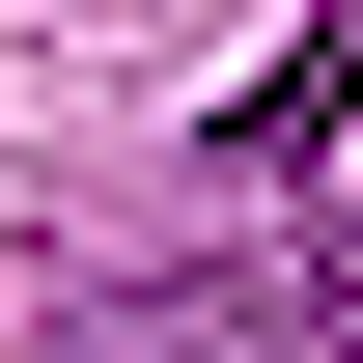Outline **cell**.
Masks as SVG:
<instances>
[{
	"label": "cell",
	"instance_id": "6da1fadb",
	"mask_svg": "<svg viewBox=\"0 0 363 363\" xmlns=\"http://www.w3.org/2000/svg\"><path fill=\"white\" fill-rule=\"evenodd\" d=\"M335 112H363V0H335V28H308V56H279V84H224V168H308V140H335Z\"/></svg>",
	"mask_w": 363,
	"mask_h": 363
}]
</instances>
